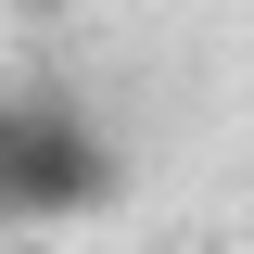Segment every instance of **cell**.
<instances>
[{"mask_svg":"<svg viewBox=\"0 0 254 254\" xmlns=\"http://www.w3.org/2000/svg\"><path fill=\"white\" fill-rule=\"evenodd\" d=\"M0 140H13V89H0Z\"/></svg>","mask_w":254,"mask_h":254,"instance_id":"3","label":"cell"},{"mask_svg":"<svg viewBox=\"0 0 254 254\" xmlns=\"http://www.w3.org/2000/svg\"><path fill=\"white\" fill-rule=\"evenodd\" d=\"M13 13H64V0H13Z\"/></svg>","mask_w":254,"mask_h":254,"instance_id":"2","label":"cell"},{"mask_svg":"<svg viewBox=\"0 0 254 254\" xmlns=\"http://www.w3.org/2000/svg\"><path fill=\"white\" fill-rule=\"evenodd\" d=\"M127 190V153L115 127L89 115L76 89H13V140H0V216L26 229H64V216H102Z\"/></svg>","mask_w":254,"mask_h":254,"instance_id":"1","label":"cell"}]
</instances>
